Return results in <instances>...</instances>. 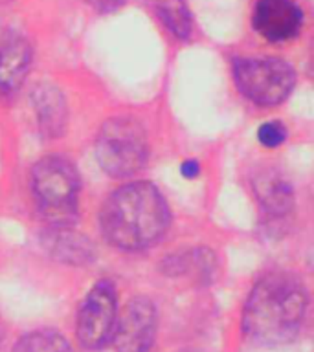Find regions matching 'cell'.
Here are the masks:
<instances>
[{
  "label": "cell",
  "instance_id": "cell-7",
  "mask_svg": "<svg viewBox=\"0 0 314 352\" xmlns=\"http://www.w3.org/2000/svg\"><path fill=\"white\" fill-rule=\"evenodd\" d=\"M158 334V308L147 296H134L118 312L110 345L114 352H151Z\"/></svg>",
  "mask_w": 314,
  "mask_h": 352
},
{
  "label": "cell",
  "instance_id": "cell-20",
  "mask_svg": "<svg viewBox=\"0 0 314 352\" xmlns=\"http://www.w3.org/2000/svg\"><path fill=\"white\" fill-rule=\"evenodd\" d=\"M0 343H2V324H0Z\"/></svg>",
  "mask_w": 314,
  "mask_h": 352
},
{
  "label": "cell",
  "instance_id": "cell-14",
  "mask_svg": "<svg viewBox=\"0 0 314 352\" xmlns=\"http://www.w3.org/2000/svg\"><path fill=\"white\" fill-rule=\"evenodd\" d=\"M149 6L173 37L178 41L189 38L193 22L186 0H149Z\"/></svg>",
  "mask_w": 314,
  "mask_h": 352
},
{
  "label": "cell",
  "instance_id": "cell-9",
  "mask_svg": "<svg viewBox=\"0 0 314 352\" xmlns=\"http://www.w3.org/2000/svg\"><path fill=\"white\" fill-rule=\"evenodd\" d=\"M32 44L22 33L0 28V96L15 94L26 81L32 66Z\"/></svg>",
  "mask_w": 314,
  "mask_h": 352
},
{
  "label": "cell",
  "instance_id": "cell-2",
  "mask_svg": "<svg viewBox=\"0 0 314 352\" xmlns=\"http://www.w3.org/2000/svg\"><path fill=\"white\" fill-rule=\"evenodd\" d=\"M171 224L167 200L151 182H131L105 200L99 228L105 241L121 252L154 246Z\"/></svg>",
  "mask_w": 314,
  "mask_h": 352
},
{
  "label": "cell",
  "instance_id": "cell-4",
  "mask_svg": "<svg viewBox=\"0 0 314 352\" xmlns=\"http://www.w3.org/2000/svg\"><path fill=\"white\" fill-rule=\"evenodd\" d=\"M81 178L70 160L50 154L33 165L32 192L41 213L54 224H66L77 214Z\"/></svg>",
  "mask_w": 314,
  "mask_h": 352
},
{
  "label": "cell",
  "instance_id": "cell-10",
  "mask_svg": "<svg viewBox=\"0 0 314 352\" xmlns=\"http://www.w3.org/2000/svg\"><path fill=\"white\" fill-rule=\"evenodd\" d=\"M41 244L50 257L68 266H87L96 258L94 242L68 224L50 226L41 235Z\"/></svg>",
  "mask_w": 314,
  "mask_h": 352
},
{
  "label": "cell",
  "instance_id": "cell-1",
  "mask_svg": "<svg viewBox=\"0 0 314 352\" xmlns=\"http://www.w3.org/2000/svg\"><path fill=\"white\" fill-rule=\"evenodd\" d=\"M308 305V288L300 275L270 272L253 283L244 299L242 336L258 346L289 345L302 334Z\"/></svg>",
  "mask_w": 314,
  "mask_h": 352
},
{
  "label": "cell",
  "instance_id": "cell-15",
  "mask_svg": "<svg viewBox=\"0 0 314 352\" xmlns=\"http://www.w3.org/2000/svg\"><path fill=\"white\" fill-rule=\"evenodd\" d=\"M10 352H76V349L59 330L37 329L19 336Z\"/></svg>",
  "mask_w": 314,
  "mask_h": 352
},
{
  "label": "cell",
  "instance_id": "cell-11",
  "mask_svg": "<svg viewBox=\"0 0 314 352\" xmlns=\"http://www.w3.org/2000/svg\"><path fill=\"white\" fill-rule=\"evenodd\" d=\"M253 195L269 217L283 219L294 208V189L285 176L274 169H264L253 176Z\"/></svg>",
  "mask_w": 314,
  "mask_h": 352
},
{
  "label": "cell",
  "instance_id": "cell-12",
  "mask_svg": "<svg viewBox=\"0 0 314 352\" xmlns=\"http://www.w3.org/2000/svg\"><path fill=\"white\" fill-rule=\"evenodd\" d=\"M32 107L39 129L46 138H59L66 131V99L57 87L39 85L32 92Z\"/></svg>",
  "mask_w": 314,
  "mask_h": 352
},
{
  "label": "cell",
  "instance_id": "cell-8",
  "mask_svg": "<svg viewBox=\"0 0 314 352\" xmlns=\"http://www.w3.org/2000/svg\"><path fill=\"white\" fill-rule=\"evenodd\" d=\"M252 26L269 43H289L302 33L303 10L294 0H258Z\"/></svg>",
  "mask_w": 314,
  "mask_h": 352
},
{
  "label": "cell",
  "instance_id": "cell-16",
  "mask_svg": "<svg viewBox=\"0 0 314 352\" xmlns=\"http://www.w3.org/2000/svg\"><path fill=\"white\" fill-rule=\"evenodd\" d=\"M259 143L266 148H278L286 140V126L281 121H264L258 129Z\"/></svg>",
  "mask_w": 314,
  "mask_h": 352
},
{
  "label": "cell",
  "instance_id": "cell-17",
  "mask_svg": "<svg viewBox=\"0 0 314 352\" xmlns=\"http://www.w3.org/2000/svg\"><path fill=\"white\" fill-rule=\"evenodd\" d=\"M99 13H114L125 6L127 0H83Z\"/></svg>",
  "mask_w": 314,
  "mask_h": 352
},
{
  "label": "cell",
  "instance_id": "cell-3",
  "mask_svg": "<svg viewBox=\"0 0 314 352\" xmlns=\"http://www.w3.org/2000/svg\"><path fill=\"white\" fill-rule=\"evenodd\" d=\"M149 156L147 134L132 116H114L103 123L96 138L99 167L112 178H129L145 167Z\"/></svg>",
  "mask_w": 314,
  "mask_h": 352
},
{
  "label": "cell",
  "instance_id": "cell-6",
  "mask_svg": "<svg viewBox=\"0 0 314 352\" xmlns=\"http://www.w3.org/2000/svg\"><path fill=\"white\" fill-rule=\"evenodd\" d=\"M118 312L120 305L114 280L109 277L96 280L79 302L76 314V340L81 349L98 352L109 346Z\"/></svg>",
  "mask_w": 314,
  "mask_h": 352
},
{
  "label": "cell",
  "instance_id": "cell-5",
  "mask_svg": "<svg viewBox=\"0 0 314 352\" xmlns=\"http://www.w3.org/2000/svg\"><path fill=\"white\" fill-rule=\"evenodd\" d=\"M233 79L239 92L261 107L283 103L296 85L294 68L280 57H237Z\"/></svg>",
  "mask_w": 314,
  "mask_h": 352
},
{
  "label": "cell",
  "instance_id": "cell-18",
  "mask_svg": "<svg viewBox=\"0 0 314 352\" xmlns=\"http://www.w3.org/2000/svg\"><path fill=\"white\" fill-rule=\"evenodd\" d=\"M180 173L186 176V178H197L198 173H200V165H198L197 160H186V162L180 165Z\"/></svg>",
  "mask_w": 314,
  "mask_h": 352
},
{
  "label": "cell",
  "instance_id": "cell-13",
  "mask_svg": "<svg viewBox=\"0 0 314 352\" xmlns=\"http://www.w3.org/2000/svg\"><path fill=\"white\" fill-rule=\"evenodd\" d=\"M162 270L167 277H195L209 283L215 270V257L208 248H193L189 252H176L164 258Z\"/></svg>",
  "mask_w": 314,
  "mask_h": 352
},
{
  "label": "cell",
  "instance_id": "cell-19",
  "mask_svg": "<svg viewBox=\"0 0 314 352\" xmlns=\"http://www.w3.org/2000/svg\"><path fill=\"white\" fill-rule=\"evenodd\" d=\"M178 352H202V351H198V349H184V351H178Z\"/></svg>",
  "mask_w": 314,
  "mask_h": 352
}]
</instances>
